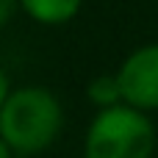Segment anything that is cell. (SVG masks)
Wrapping results in <instances>:
<instances>
[{
	"instance_id": "obj_8",
	"label": "cell",
	"mask_w": 158,
	"mask_h": 158,
	"mask_svg": "<svg viewBox=\"0 0 158 158\" xmlns=\"http://www.w3.org/2000/svg\"><path fill=\"white\" fill-rule=\"evenodd\" d=\"M0 158H14V153L8 150V144H6L3 139H0Z\"/></svg>"
},
{
	"instance_id": "obj_6",
	"label": "cell",
	"mask_w": 158,
	"mask_h": 158,
	"mask_svg": "<svg viewBox=\"0 0 158 158\" xmlns=\"http://www.w3.org/2000/svg\"><path fill=\"white\" fill-rule=\"evenodd\" d=\"M19 8V0H0V28L11 22V17L17 14Z\"/></svg>"
},
{
	"instance_id": "obj_7",
	"label": "cell",
	"mask_w": 158,
	"mask_h": 158,
	"mask_svg": "<svg viewBox=\"0 0 158 158\" xmlns=\"http://www.w3.org/2000/svg\"><path fill=\"white\" fill-rule=\"evenodd\" d=\"M14 89H11V81H8V72L0 67V108L6 106V100H8V94H11Z\"/></svg>"
},
{
	"instance_id": "obj_1",
	"label": "cell",
	"mask_w": 158,
	"mask_h": 158,
	"mask_svg": "<svg viewBox=\"0 0 158 158\" xmlns=\"http://www.w3.org/2000/svg\"><path fill=\"white\" fill-rule=\"evenodd\" d=\"M64 128L61 100L44 86H19L0 108V139L17 158L44 153Z\"/></svg>"
},
{
	"instance_id": "obj_2",
	"label": "cell",
	"mask_w": 158,
	"mask_h": 158,
	"mask_svg": "<svg viewBox=\"0 0 158 158\" xmlns=\"http://www.w3.org/2000/svg\"><path fill=\"white\" fill-rule=\"evenodd\" d=\"M158 144L150 114L131 106L97 111L83 136V158H153Z\"/></svg>"
},
{
	"instance_id": "obj_5",
	"label": "cell",
	"mask_w": 158,
	"mask_h": 158,
	"mask_svg": "<svg viewBox=\"0 0 158 158\" xmlns=\"http://www.w3.org/2000/svg\"><path fill=\"white\" fill-rule=\"evenodd\" d=\"M86 97H89L92 106H97V111H106V108L122 106V92H119L117 75H114V72L94 75V78L86 83Z\"/></svg>"
},
{
	"instance_id": "obj_3",
	"label": "cell",
	"mask_w": 158,
	"mask_h": 158,
	"mask_svg": "<svg viewBox=\"0 0 158 158\" xmlns=\"http://www.w3.org/2000/svg\"><path fill=\"white\" fill-rule=\"evenodd\" d=\"M114 75L122 92V106H131L142 114L158 111V42L128 53Z\"/></svg>"
},
{
	"instance_id": "obj_4",
	"label": "cell",
	"mask_w": 158,
	"mask_h": 158,
	"mask_svg": "<svg viewBox=\"0 0 158 158\" xmlns=\"http://www.w3.org/2000/svg\"><path fill=\"white\" fill-rule=\"evenodd\" d=\"M19 8L39 25H67L72 22L81 8H83V0H19Z\"/></svg>"
}]
</instances>
